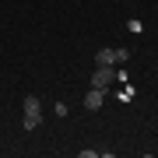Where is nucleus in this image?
Here are the masks:
<instances>
[{"label": "nucleus", "mask_w": 158, "mask_h": 158, "mask_svg": "<svg viewBox=\"0 0 158 158\" xmlns=\"http://www.w3.org/2000/svg\"><path fill=\"white\" fill-rule=\"evenodd\" d=\"M113 85V67H95L91 74V88H109Z\"/></svg>", "instance_id": "obj_1"}, {"label": "nucleus", "mask_w": 158, "mask_h": 158, "mask_svg": "<svg viewBox=\"0 0 158 158\" xmlns=\"http://www.w3.org/2000/svg\"><path fill=\"white\" fill-rule=\"evenodd\" d=\"M102 102H106V88H91V91H85V109H102Z\"/></svg>", "instance_id": "obj_2"}, {"label": "nucleus", "mask_w": 158, "mask_h": 158, "mask_svg": "<svg viewBox=\"0 0 158 158\" xmlns=\"http://www.w3.org/2000/svg\"><path fill=\"white\" fill-rule=\"evenodd\" d=\"M95 63H98V67H113V63H116L113 60V49H98L95 53Z\"/></svg>", "instance_id": "obj_3"}, {"label": "nucleus", "mask_w": 158, "mask_h": 158, "mask_svg": "<svg viewBox=\"0 0 158 158\" xmlns=\"http://www.w3.org/2000/svg\"><path fill=\"white\" fill-rule=\"evenodd\" d=\"M21 123H25V130H35V127L42 123V113H25V119H21Z\"/></svg>", "instance_id": "obj_4"}, {"label": "nucleus", "mask_w": 158, "mask_h": 158, "mask_svg": "<svg viewBox=\"0 0 158 158\" xmlns=\"http://www.w3.org/2000/svg\"><path fill=\"white\" fill-rule=\"evenodd\" d=\"M39 109H42V102L35 98V95H28V98H25V113H39Z\"/></svg>", "instance_id": "obj_5"}, {"label": "nucleus", "mask_w": 158, "mask_h": 158, "mask_svg": "<svg viewBox=\"0 0 158 158\" xmlns=\"http://www.w3.org/2000/svg\"><path fill=\"white\" fill-rule=\"evenodd\" d=\"M113 60H116V63H127V60H130V49H123V46L113 49Z\"/></svg>", "instance_id": "obj_6"}]
</instances>
